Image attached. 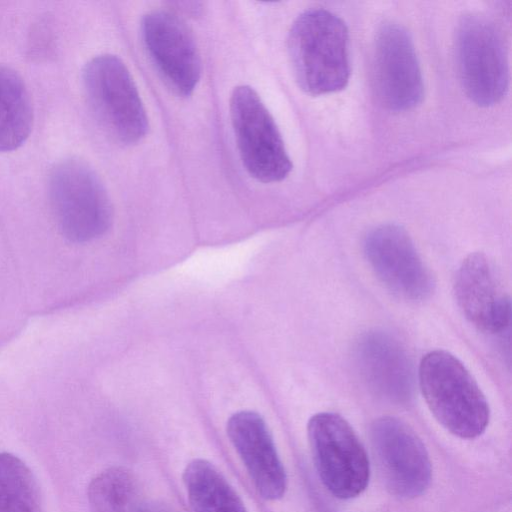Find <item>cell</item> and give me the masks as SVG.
I'll return each mask as SVG.
<instances>
[{
	"instance_id": "ac0fdd59",
	"label": "cell",
	"mask_w": 512,
	"mask_h": 512,
	"mask_svg": "<svg viewBox=\"0 0 512 512\" xmlns=\"http://www.w3.org/2000/svg\"><path fill=\"white\" fill-rule=\"evenodd\" d=\"M0 512H44L40 486L17 456L0 452Z\"/></svg>"
},
{
	"instance_id": "8992f818",
	"label": "cell",
	"mask_w": 512,
	"mask_h": 512,
	"mask_svg": "<svg viewBox=\"0 0 512 512\" xmlns=\"http://www.w3.org/2000/svg\"><path fill=\"white\" fill-rule=\"evenodd\" d=\"M455 57L463 90L475 104L488 107L503 99L509 82L507 53L491 20L479 14L460 20Z\"/></svg>"
},
{
	"instance_id": "2e32d148",
	"label": "cell",
	"mask_w": 512,
	"mask_h": 512,
	"mask_svg": "<svg viewBox=\"0 0 512 512\" xmlns=\"http://www.w3.org/2000/svg\"><path fill=\"white\" fill-rule=\"evenodd\" d=\"M183 482L193 512H247L233 487L207 460L189 462L183 472Z\"/></svg>"
},
{
	"instance_id": "30bf717a",
	"label": "cell",
	"mask_w": 512,
	"mask_h": 512,
	"mask_svg": "<svg viewBox=\"0 0 512 512\" xmlns=\"http://www.w3.org/2000/svg\"><path fill=\"white\" fill-rule=\"evenodd\" d=\"M141 37L155 69L177 95L189 96L201 74V61L193 35L184 21L167 10H154L142 18Z\"/></svg>"
},
{
	"instance_id": "9c48e42d",
	"label": "cell",
	"mask_w": 512,
	"mask_h": 512,
	"mask_svg": "<svg viewBox=\"0 0 512 512\" xmlns=\"http://www.w3.org/2000/svg\"><path fill=\"white\" fill-rule=\"evenodd\" d=\"M363 247L372 270L393 294L409 301H422L431 295L433 276L404 228L379 225L367 233Z\"/></svg>"
},
{
	"instance_id": "3957f363",
	"label": "cell",
	"mask_w": 512,
	"mask_h": 512,
	"mask_svg": "<svg viewBox=\"0 0 512 512\" xmlns=\"http://www.w3.org/2000/svg\"><path fill=\"white\" fill-rule=\"evenodd\" d=\"M48 194L56 225L68 241L86 243L104 235L112 224L108 193L84 161L69 158L51 170Z\"/></svg>"
},
{
	"instance_id": "4fadbf2b",
	"label": "cell",
	"mask_w": 512,
	"mask_h": 512,
	"mask_svg": "<svg viewBox=\"0 0 512 512\" xmlns=\"http://www.w3.org/2000/svg\"><path fill=\"white\" fill-rule=\"evenodd\" d=\"M227 434L258 493L266 500L281 498L287 488L286 472L261 415L250 410L234 413Z\"/></svg>"
},
{
	"instance_id": "8fae6325",
	"label": "cell",
	"mask_w": 512,
	"mask_h": 512,
	"mask_svg": "<svg viewBox=\"0 0 512 512\" xmlns=\"http://www.w3.org/2000/svg\"><path fill=\"white\" fill-rule=\"evenodd\" d=\"M373 81L378 99L390 110L406 111L423 99V77L413 41L396 23H385L377 32Z\"/></svg>"
},
{
	"instance_id": "e0dca14e",
	"label": "cell",
	"mask_w": 512,
	"mask_h": 512,
	"mask_svg": "<svg viewBox=\"0 0 512 512\" xmlns=\"http://www.w3.org/2000/svg\"><path fill=\"white\" fill-rule=\"evenodd\" d=\"M87 495L91 512H149L151 506L137 478L121 466L97 474Z\"/></svg>"
},
{
	"instance_id": "277c9868",
	"label": "cell",
	"mask_w": 512,
	"mask_h": 512,
	"mask_svg": "<svg viewBox=\"0 0 512 512\" xmlns=\"http://www.w3.org/2000/svg\"><path fill=\"white\" fill-rule=\"evenodd\" d=\"M88 103L104 130L122 144L145 137L148 118L126 65L111 54L98 55L83 70Z\"/></svg>"
},
{
	"instance_id": "ba28073f",
	"label": "cell",
	"mask_w": 512,
	"mask_h": 512,
	"mask_svg": "<svg viewBox=\"0 0 512 512\" xmlns=\"http://www.w3.org/2000/svg\"><path fill=\"white\" fill-rule=\"evenodd\" d=\"M370 442L381 480L392 495L412 499L426 491L431 461L421 439L406 423L391 416L376 419L370 427Z\"/></svg>"
},
{
	"instance_id": "9a60e30c",
	"label": "cell",
	"mask_w": 512,
	"mask_h": 512,
	"mask_svg": "<svg viewBox=\"0 0 512 512\" xmlns=\"http://www.w3.org/2000/svg\"><path fill=\"white\" fill-rule=\"evenodd\" d=\"M33 110L21 76L0 64V152L19 148L29 137Z\"/></svg>"
},
{
	"instance_id": "d6986e66",
	"label": "cell",
	"mask_w": 512,
	"mask_h": 512,
	"mask_svg": "<svg viewBox=\"0 0 512 512\" xmlns=\"http://www.w3.org/2000/svg\"><path fill=\"white\" fill-rule=\"evenodd\" d=\"M149 512H174V511L166 505L151 503Z\"/></svg>"
},
{
	"instance_id": "5b68a950",
	"label": "cell",
	"mask_w": 512,
	"mask_h": 512,
	"mask_svg": "<svg viewBox=\"0 0 512 512\" xmlns=\"http://www.w3.org/2000/svg\"><path fill=\"white\" fill-rule=\"evenodd\" d=\"M310 450L318 476L336 498L359 496L367 487L370 464L350 424L339 414L321 412L307 424Z\"/></svg>"
},
{
	"instance_id": "7c38bea8",
	"label": "cell",
	"mask_w": 512,
	"mask_h": 512,
	"mask_svg": "<svg viewBox=\"0 0 512 512\" xmlns=\"http://www.w3.org/2000/svg\"><path fill=\"white\" fill-rule=\"evenodd\" d=\"M454 293L464 316L479 330L496 334L511 320V301L492 261L481 252L469 254L460 264Z\"/></svg>"
},
{
	"instance_id": "6da1fadb",
	"label": "cell",
	"mask_w": 512,
	"mask_h": 512,
	"mask_svg": "<svg viewBox=\"0 0 512 512\" xmlns=\"http://www.w3.org/2000/svg\"><path fill=\"white\" fill-rule=\"evenodd\" d=\"M348 43V29L334 13L316 8L300 14L287 41L299 87L313 96L344 89L350 77Z\"/></svg>"
},
{
	"instance_id": "7a4b0ae2",
	"label": "cell",
	"mask_w": 512,
	"mask_h": 512,
	"mask_svg": "<svg viewBox=\"0 0 512 512\" xmlns=\"http://www.w3.org/2000/svg\"><path fill=\"white\" fill-rule=\"evenodd\" d=\"M419 386L436 420L464 439L480 436L489 424V404L465 365L444 350H434L419 365Z\"/></svg>"
},
{
	"instance_id": "52a82bcc",
	"label": "cell",
	"mask_w": 512,
	"mask_h": 512,
	"mask_svg": "<svg viewBox=\"0 0 512 512\" xmlns=\"http://www.w3.org/2000/svg\"><path fill=\"white\" fill-rule=\"evenodd\" d=\"M230 116L242 163L263 183L285 179L292 163L279 129L257 92L237 86L230 98Z\"/></svg>"
},
{
	"instance_id": "5bb4252c",
	"label": "cell",
	"mask_w": 512,
	"mask_h": 512,
	"mask_svg": "<svg viewBox=\"0 0 512 512\" xmlns=\"http://www.w3.org/2000/svg\"><path fill=\"white\" fill-rule=\"evenodd\" d=\"M355 358L365 383L376 394L397 403L411 399L413 365L397 339L383 331H369L358 340Z\"/></svg>"
}]
</instances>
